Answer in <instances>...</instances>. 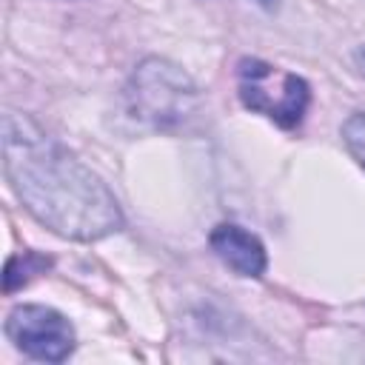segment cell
I'll return each mask as SVG.
<instances>
[{
	"instance_id": "1",
	"label": "cell",
	"mask_w": 365,
	"mask_h": 365,
	"mask_svg": "<svg viewBox=\"0 0 365 365\" xmlns=\"http://www.w3.org/2000/svg\"><path fill=\"white\" fill-rule=\"evenodd\" d=\"M3 171L23 208L66 240L91 242L125 225L111 188L23 114H3Z\"/></svg>"
},
{
	"instance_id": "2",
	"label": "cell",
	"mask_w": 365,
	"mask_h": 365,
	"mask_svg": "<svg viewBox=\"0 0 365 365\" xmlns=\"http://www.w3.org/2000/svg\"><path fill=\"white\" fill-rule=\"evenodd\" d=\"M237 91L245 108L265 114L279 128H297L311 103V86L299 74L259 57H242L237 63Z\"/></svg>"
},
{
	"instance_id": "3",
	"label": "cell",
	"mask_w": 365,
	"mask_h": 365,
	"mask_svg": "<svg viewBox=\"0 0 365 365\" xmlns=\"http://www.w3.org/2000/svg\"><path fill=\"white\" fill-rule=\"evenodd\" d=\"M128 100L134 117H143L160 128L182 123L188 114H194L200 103L191 77L163 57H145L134 68L128 83Z\"/></svg>"
},
{
	"instance_id": "4",
	"label": "cell",
	"mask_w": 365,
	"mask_h": 365,
	"mask_svg": "<svg viewBox=\"0 0 365 365\" xmlns=\"http://www.w3.org/2000/svg\"><path fill=\"white\" fill-rule=\"evenodd\" d=\"M6 336L31 359L63 362L74 351L71 322L48 305H14L6 319Z\"/></svg>"
},
{
	"instance_id": "5",
	"label": "cell",
	"mask_w": 365,
	"mask_h": 365,
	"mask_svg": "<svg viewBox=\"0 0 365 365\" xmlns=\"http://www.w3.org/2000/svg\"><path fill=\"white\" fill-rule=\"evenodd\" d=\"M208 245L240 277H262L268 268V254H265V245L259 242V237L234 222H220L211 231Z\"/></svg>"
},
{
	"instance_id": "6",
	"label": "cell",
	"mask_w": 365,
	"mask_h": 365,
	"mask_svg": "<svg viewBox=\"0 0 365 365\" xmlns=\"http://www.w3.org/2000/svg\"><path fill=\"white\" fill-rule=\"evenodd\" d=\"M46 268H51V257H43L37 251H23V254L9 257L6 271H3V291L11 294L23 288L34 274H43Z\"/></svg>"
},
{
	"instance_id": "7",
	"label": "cell",
	"mask_w": 365,
	"mask_h": 365,
	"mask_svg": "<svg viewBox=\"0 0 365 365\" xmlns=\"http://www.w3.org/2000/svg\"><path fill=\"white\" fill-rule=\"evenodd\" d=\"M342 143L348 145L354 160L365 168V111H356L342 123Z\"/></svg>"
},
{
	"instance_id": "8",
	"label": "cell",
	"mask_w": 365,
	"mask_h": 365,
	"mask_svg": "<svg viewBox=\"0 0 365 365\" xmlns=\"http://www.w3.org/2000/svg\"><path fill=\"white\" fill-rule=\"evenodd\" d=\"M354 63H356L359 74H365V46H359V48L354 51Z\"/></svg>"
},
{
	"instance_id": "9",
	"label": "cell",
	"mask_w": 365,
	"mask_h": 365,
	"mask_svg": "<svg viewBox=\"0 0 365 365\" xmlns=\"http://www.w3.org/2000/svg\"><path fill=\"white\" fill-rule=\"evenodd\" d=\"M259 3H262V6H265V9H271V6H274V3H277V0H259Z\"/></svg>"
}]
</instances>
